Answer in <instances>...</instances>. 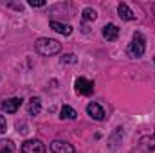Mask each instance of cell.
<instances>
[{
    "label": "cell",
    "instance_id": "cell-1",
    "mask_svg": "<svg viewBox=\"0 0 155 153\" xmlns=\"http://www.w3.org/2000/svg\"><path fill=\"white\" fill-rule=\"evenodd\" d=\"M35 47H36L38 54H41V56H54L61 50V43L52 38H40Z\"/></svg>",
    "mask_w": 155,
    "mask_h": 153
},
{
    "label": "cell",
    "instance_id": "cell-2",
    "mask_svg": "<svg viewBox=\"0 0 155 153\" xmlns=\"http://www.w3.org/2000/svg\"><path fill=\"white\" fill-rule=\"evenodd\" d=\"M144 49H146V45H144L143 34H141V33H135L132 43L128 45V54H130L132 58H141V56L144 54Z\"/></svg>",
    "mask_w": 155,
    "mask_h": 153
},
{
    "label": "cell",
    "instance_id": "cell-3",
    "mask_svg": "<svg viewBox=\"0 0 155 153\" xmlns=\"http://www.w3.org/2000/svg\"><path fill=\"white\" fill-rule=\"evenodd\" d=\"M74 88L79 96H90L94 92V81H90L87 77H78L74 83Z\"/></svg>",
    "mask_w": 155,
    "mask_h": 153
},
{
    "label": "cell",
    "instance_id": "cell-4",
    "mask_svg": "<svg viewBox=\"0 0 155 153\" xmlns=\"http://www.w3.org/2000/svg\"><path fill=\"white\" fill-rule=\"evenodd\" d=\"M22 153H45V144L40 141H25L22 144Z\"/></svg>",
    "mask_w": 155,
    "mask_h": 153
},
{
    "label": "cell",
    "instance_id": "cell-5",
    "mask_svg": "<svg viewBox=\"0 0 155 153\" xmlns=\"http://www.w3.org/2000/svg\"><path fill=\"white\" fill-rule=\"evenodd\" d=\"M0 106H2V110H4L5 114H15V112L22 106V97H11V99H5Z\"/></svg>",
    "mask_w": 155,
    "mask_h": 153
},
{
    "label": "cell",
    "instance_id": "cell-6",
    "mask_svg": "<svg viewBox=\"0 0 155 153\" xmlns=\"http://www.w3.org/2000/svg\"><path fill=\"white\" fill-rule=\"evenodd\" d=\"M51 150L54 153H74V146L65 142V141H52L51 142Z\"/></svg>",
    "mask_w": 155,
    "mask_h": 153
},
{
    "label": "cell",
    "instance_id": "cell-7",
    "mask_svg": "<svg viewBox=\"0 0 155 153\" xmlns=\"http://www.w3.org/2000/svg\"><path fill=\"white\" fill-rule=\"evenodd\" d=\"M87 114L90 115L92 119H96V121H103L105 119V110L97 103H88L87 105Z\"/></svg>",
    "mask_w": 155,
    "mask_h": 153
},
{
    "label": "cell",
    "instance_id": "cell-8",
    "mask_svg": "<svg viewBox=\"0 0 155 153\" xmlns=\"http://www.w3.org/2000/svg\"><path fill=\"white\" fill-rule=\"evenodd\" d=\"M103 36H105V40H108V41L117 40V36H119V27H117L116 24H107L103 27Z\"/></svg>",
    "mask_w": 155,
    "mask_h": 153
},
{
    "label": "cell",
    "instance_id": "cell-9",
    "mask_svg": "<svg viewBox=\"0 0 155 153\" xmlns=\"http://www.w3.org/2000/svg\"><path fill=\"white\" fill-rule=\"evenodd\" d=\"M51 29H54L56 33H60V34H63V36H69L71 33H72V27L69 25V24H60V22H56V20H51Z\"/></svg>",
    "mask_w": 155,
    "mask_h": 153
},
{
    "label": "cell",
    "instance_id": "cell-10",
    "mask_svg": "<svg viewBox=\"0 0 155 153\" xmlns=\"http://www.w3.org/2000/svg\"><path fill=\"white\" fill-rule=\"evenodd\" d=\"M117 13H119V16H121L123 20H126V22H130V20H135V15L132 13V9H130L126 4H119V7H117Z\"/></svg>",
    "mask_w": 155,
    "mask_h": 153
},
{
    "label": "cell",
    "instance_id": "cell-11",
    "mask_svg": "<svg viewBox=\"0 0 155 153\" xmlns=\"http://www.w3.org/2000/svg\"><path fill=\"white\" fill-rule=\"evenodd\" d=\"M40 110H41V101H40V97H33V99L29 101V105H27L29 115H38Z\"/></svg>",
    "mask_w": 155,
    "mask_h": 153
},
{
    "label": "cell",
    "instance_id": "cell-12",
    "mask_svg": "<svg viewBox=\"0 0 155 153\" xmlns=\"http://www.w3.org/2000/svg\"><path fill=\"white\" fill-rule=\"evenodd\" d=\"M139 144H141V148L144 151H153L155 150V135H152V137H143Z\"/></svg>",
    "mask_w": 155,
    "mask_h": 153
},
{
    "label": "cell",
    "instance_id": "cell-13",
    "mask_svg": "<svg viewBox=\"0 0 155 153\" xmlns=\"http://www.w3.org/2000/svg\"><path fill=\"white\" fill-rule=\"evenodd\" d=\"M60 117L61 119H76L78 117V112L74 110V108H71V106H67V105H63L61 106V110H60Z\"/></svg>",
    "mask_w": 155,
    "mask_h": 153
},
{
    "label": "cell",
    "instance_id": "cell-14",
    "mask_svg": "<svg viewBox=\"0 0 155 153\" xmlns=\"http://www.w3.org/2000/svg\"><path fill=\"white\" fill-rule=\"evenodd\" d=\"M96 18H97L96 9H92V7H85V9H83V20H85V22H94Z\"/></svg>",
    "mask_w": 155,
    "mask_h": 153
},
{
    "label": "cell",
    "instance_id": "cell-15",
    "mask_svg": "<svg viewBox=\"0 0 155 153\" xmlns=\"http://www.w3.org/2000/svg\"><path fill=\"white\" fill-rule=\"evenodd\" d=\"M15 151V144L13 141H0V153H13Z\"/></svg>",
    "mask_w": 155,
    "mask_h": 153
},
{
    "label": "cell",
    "instance_id": "cell-16",
    "mask_svg": "<svg viewBox=\"0 0 155 153\" xmlns=\"http://www.w3.org/2000/svg\"><path fill=\"white\" fill-rule=\"evenodd\" d=\"M76 56L74 54H65L63 58H61V63H76Z\"/></svg>",
    "mask_w": 155,
    "mask_h": 153
},
{
    "label": "cell",
    "instance_id": "cell-17",
    "mask_svg": "<svg viewBox=\"0 0 155 153\" xmlns=\"http://www.w3.org/2000/svg\"><path fill=\"white\" fill-rule=\"evenodd\" d=\"M45 4H47L45 0H29V5L31 7H43Z\"/></svg>",
    "mask_w": 155,
    "mask_h": 153
},
{
    "label": "cell",
    "instance_id": "cell-18",
    "mask_svg": "<svg viewBox=\"0 0 155 153\" xmlns=\"http://www.w3.org/2000/svg\"><path fill=\"white\" fill-rule=\"evenodd\" d=\"M7 132V122H5V117L0 115V133H5Z\"/></svg>",
    "mask_w": 155,
    "mask_h": 153
},
{
    "label": "cell",
    "instance_id": "cell-19",
    "mask_svg": "<svg viewBox=\"0 0 155 153\" xmlns=\"http://www.w3.org/2000/svg\"><path fill=\"white\" fill-rule=\"evenodd\" d=\"M152 9H153V15H155V4H153V7H152Z\"/></svg>",
    "mask_w": 155,
    "mask_h": 153
}]
</instances>
